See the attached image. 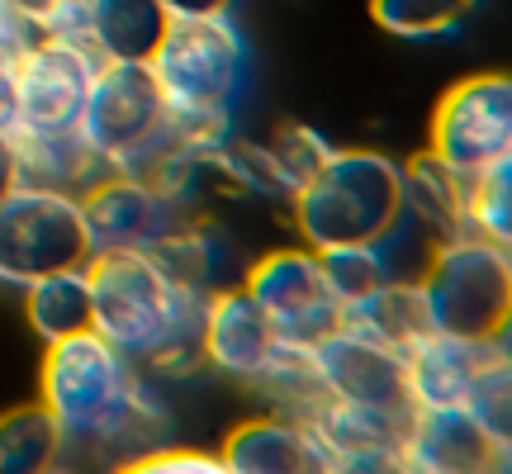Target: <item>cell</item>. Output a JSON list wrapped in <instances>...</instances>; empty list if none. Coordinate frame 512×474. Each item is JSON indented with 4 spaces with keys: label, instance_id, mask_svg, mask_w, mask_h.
<instances>
[{
    "label": "cell",
    "instance_id": "cell-1",
    "mask_svg": "<svg viewBox=\"0 0 512 474\" xmlns=\"http://www.w3.org/2000/svg\"><path fill=\"white\" fill-rule=\"evenodd\" d=\"M38 403L62 427L67 451H91L128 465L162 446V403L143 384V370L95 328L48 342L38 370Z\"/></svg>",
    "mask_w": 512,
    "mask_h": 474
},
{
    "label": "cell",
    "instance_id": "cell-2",
    "mask_svg": "<svg viewBox=\"0 0 512 474\" xmlns=\"http://www.w3.org/2000/svg\"><path fill=\"white\" fill-rule=\"evenodd\" d=\"M91 328L138 370L200 365L204 290H190L152 252H91Z\"/></svg>",
    "mask_w": 512,
    "mask_h": 474
},
{
    "label": "cell",
    "instance_id": "cell-3",
    "mask_svg": "<svg viewBox=\"0 0 512 474\" xmlns=\"http://www.w3.org/2000/svg\"><path fill=\"white\" fill-rule=\"evenodd\" d=\"M147 67L162 86V100L185 147H219L233 138L252 48L233 15H171Z\"/></svg>",
    "mask_w": 512,
    "mask_h": 474
},
{
    "label": "cell",
    "instance_id": "cell-4",
    "mask_svg": "<svg viewBox=\"0 0 512 474\" xmlns=\"http://www.w3.org/2000/svg\"><path fill=\"white\" fill-rule=\"evenodd\" d=\"M403 166L375 147H332L328 162L290 195L294 228L304 247H361L399 219Z\"/></svg>",
    "mask_w": 512,
    "mask_h": 474
},
{
    "label": "cell",
    "instance_id": "cell-5",
    "mask_svg": "<svg viewBox=\"0 0 512 474\" xmlns=\"http://www.w3.org/2000/svg\"><path fill=\"white\" fill-rule=\"evenodd\" d=\"M76 128L110 171L147 176V181L181 152L176 119L166 110L162 86L147 62H100Z\"/></svg>",
    "mask_w": 512,
    "mask_h": 474
},
{
    "label": "cell",
    "instance_id": "cell-6",
    "mask_svg": "<svg viewBox=\"0 0 512 474\" xmlns=\"http://www.w3.org/2000/svg\"><path fill=\"white\" fill-rule=\"evenodd\" d=\"M427 328L451 332L465 342H489L512 309V266L508 247L479 233L446 237L418 280Z\"/></svg>",
    "mask_w": 512,
    "mask_h": 474
},
{
    "label": "cell",
    "instance_id": "cell-7",
    "mask_svg": "<svg viewBox=\"0 0 512 474\" xmlns=\"http://www.w3.org/2000/svg\"><path fill=\"white\" fill-rule=\"evenodd\" d=\"M95 252L81 200L48 185H19L0 200V285L24 290L53 271L86 266Z\"/></svg>",
    "mask_w": 512,
    "mask_h": 474
},
{
    "label": "cell",
    "instance_id": "cell-8",
    "mask_svg": "<svg viewBox=\"0 0 512 474\" xmlns=\"http://www.w3.org/2000/svg\"><path fill=\"white\" fill-rule=\"evenodd\" d=\"M512 147V76L479 72L456 81L432 110L427 152L456 176H479Z\"/></svg>",
    "mask_w": 512,
    "mask_h": 474
},
{
    "label": "cell",
    "instance_id": "cell-9",
    "mask_svg": "<svg viewBox=\"0 0 512 474\" xmlns=\"http://www.w3.org/2000/svg\"><path fill=\"white\" fill-rule=\"evenodd\" d=\"M242 290L256 299V309L275 323V332L294 347H318L342 323V299L332 294L323 261L313 247H280L261 256L242 275Z\"/></svg>",
    "mask_w": 512,
    "mask_h": 474
},
{
    "label": "cell",
    "instance_id": "cell-10",
    "mask_svg": "<svg viewBox=\"0 0 512 474\" xmlns=\"http://www.w3.org/2000/svg\"><path fill=\"white\" fill-rule=\"evenodd\" d=\"M95 72H100V57L91 43L48 34L29 38L15 53L19 133H62L81 124Z\"/></svg>",
    "mask_w": 512,
    "mask_h": 474
},
{
    "label": "cell",
    "instance_id": "cell-11",
    "mask_svg": "<svg viewBox=\"0 0 512 474\" xmlns=\"http://www.w3.org/2000/svg\"><path fill=\"white\" fill-rule=\"evenodd\" d=\"M309 356H313V375L323 384V399L413 413L408 365H403V347H394V342H380L375 332L342 318L318 347H309Z\"/></svg>",
    "mask_w": 512,
    "mask_h": 474
},
{
    "label": "cell",
    "instance_id": "cell-12",
    "mask_svg": "<svg viewBox=\"0 0 512 474\" xmlns=\"http://www.w3.org/2000/svg\"><path fill=\"white\" fill-rule=\"evenodd\" d=\"M76 200H81L95 252H152L176 223H185V214L162 185L128 171H105Z\"/></svg>",
    "mask_w": 512,
    "mask_h": 474
},
{
    "label": "cell",
    "instance_id": "cell-13",
    "mask_svg": "<svg viewBox=\"0 0 512 474\" xmlns=\"http://www.w3.org/2000/svg\"><path fill=\"white\" fill-rule=\"evenodd\" d=\"M408 418L399 408H370V403L323 399L313 408L309 432L328 470L342 474H394L403 470V441H408Z\"/></svg>",
    "mask_w": 512,
    "mask_h": 474
},
{
    "label": "cell",
    "instance_id": "cell-14",
    "mask_svg": "<svg viewBox=\"0 0 512 474\" xmlns=\"http://www.w3.org/2000/svg\"><path fill=\"white\" fill-rule=\"evenodd\" d=\"M294 347L285 342L275 323L266 313L256 309V299L242 285L233 290H214L204 299V328H200V356L219 375L228 380H242V384H256L275 361L280 351Z\"/></svg>",
    "mask_w": 512,
    "mask_h": 474
},
{
    "label": "cell",
    "instance_id": "cell-15",
    "mask_svg": "<svg viewBox=\"0 0 512 474\" xmlns=\"http://www.w3.org/2000/svg\"><path fill=\"white\" fill-rule=\"evenodd\" d=\"M489 356H494L489 342H465V337H451V332L427 328L422 337H413L403 347L413 408H465Z\"/></svg>",
    "mask_w": 512,
    "mask_h": 474
},
{
    "label": "cell",
    "instance_id": "cell-16",
    "mask_svg": "<svg viewBox=\"0 0 512 474\" xmlns=\"http://www.w3.org/2000/svg\"><path fill=\"white\" fill-rule=\"evenodd\" d=\"M494 465V441L470 408H413L403 470L418 474H475Z\"/></svg>",
    "mask_w": 512,
    "mask_h": 474
},
{
    "label": "cell",
    "instance_id": "cell-17",
    "mask_svg": "<svg viewBox=\"0 0 512 474\" xmlns=\"http://www.w3.org/2000/svg\"><path fill=\"white\" fill-rule=\"evenodd\" d=\"M223 474H323L328 460L304 418H252L223 441Z\"/></svg>",
    "mask_w": 512,
    "mask_h": 474
},
{
    "label": "cell",
    "instance_id": "cell-18",
    "mask_svg": "<svg viewBox=\"0 0 512 474\" xmlns=\"http://www.w3.org/2000/svg\"><path fill=\"white\" fill-rule=\"evenodd\" d=\"M166 24V0H86V38L100 62H147Z\"/></svg>",
    "mask_w": 512,
    "mask_h": 474
},
{
    "label": "cell",
    "instance_id": "cell-19",
    "mask_svg": "<svg viewBox=\"0 0 512 474\" xmlns=\"http://www.w3.org/2000/svg\"><path fill=\"white\" fill-rule=\"evenodd\" d=\"M19 147V171L29 185H48V190H67L81 195L91 181H100L110 166L91 152L81 138V128H62V133H15Z\"/></svg>",
    "mask_w": 512,
    "mask_h": 474
},
{
    "label": "cell",
    "instance_id": "cell-20",
    "mask_svg": "<svg viewBox=\"0 0 512 474\" xmlns=\"http://www.w3.org/2000/svg\"><path fill=\"white\" fill-rule=\"evenodd\" d=\"M465 190H470V181L456 176L451 166H441L432 152H418L403 166V209L418 214L441 242L456 233H470L465 228Z\"/></svg>",
    "mask_w": 512,
    "mask_h": 474
},
{
    "label": "cell",
    "instance_id": "cell-21",
    "mask_svg": "<svg viewBox=\"0 0 512 474\" xmlns=\"http://www.w3.org/2000/svg\"><path fill=\"white\" fill-rule=\"evenodd\" d=\"M24 313L43 342H62V337L86 332L91 328V275H86V266L53 271L34 285H24Z\"/></svg>",
    "mask_w": 512,
    "mask_h": 474
},
{
    "label": "cell",
    "instance_id": "cell-22",
    "mask_svg": "<svg viewBox=\"0 0 512 474\" xmlns=\"http://www.w3.org/2000/svg\"><path fill=\"white\" fill-rule=\"evenodd\" d=\"M62 460L67 441L43 403H19L0 413V474H48Z\"/></svg>",
    "mask_w": 512,
    "mask_h": 474
},
{
    "label": "cell",
    "instance_id": "cell-23",
    "mask_svg": "<svg viewBox=\"0 0 512 474\" xmlns=\"http://www.w3.org/2000/svg\"><path fill=\"white\" fill-rule=\"evenodd\" d=\"M347 323L375 332L380 342H394V347H408L413 337L427 332V309H422V294L413 280H384L366 299H356L342 309Z\"/></svg>",
    "mask_w": 512,
    "mask_h": 474
},
{
    "label": "cell",
    "instance_id": "cell-24",
    "mask_svg": "<svg viewBox=\"0 0 512 474\" xmlns=\"http://www.w3.org/2000/svg\"><path fill=\"white\" fill-rule=\"evenodd\" d=\"M475 10L479 0H370V19L384 34L413 38V43L460 34L475 19Z\"/></svg>",
    "mask_w": 512,
    "mask_h": 474
},
{
    "label": "cell",
    "instance_id": "cell-25",
    "mask_svg": "<svg viewBox=\"0 0 512 474\" xmlns=\"http://www.w3.org/2000/svg\"><path fill=\"white\" fill-rule=\"evenodd\" d=\"M465 228L489 237L498 247H512V147L489 162L479 176H470L465 190Z\"/></svg>",
    "mask_w": 512,
    "mask_h": 474
},
{
    "label": "cell",
    "instance_id": "cell-26",
    "mask_svg": "<svg viewBox=\"0 0 512 474\" xmlns=\"http://www.w3.org/2000/svg\"><path fill=\"white\" fill-rule=\"evenodd\" d=\"M465 408L475 413V422L489 432L494 446H512V365L489 356V365L479 370L475 394H470Z\"/></svg>",
    "mask_w": 512,
    "mask_h": 474
},
{
    "label": "cell",
    "instance_id": "cell-27",
    "mask_svg": "<svg viewBox=\"0 0 512 474\" xmlns=\"http://www.w3.org/2000/svg\"><path fill=\"white\" fill-rule=\"evenodd\" d=\"M318 261H323V275H328L332 294L342 299V309L366 299L375 285H384V266L370 242H361V247H328V252H318Z\"/></svg>",
    "mask_w": 512,
    "mask_h": 474
},
{
    "label": "cell",
    "instance_id": "cell-28",
    "mask_svg": "<svg viewBox=\"0 0 512 474\" xmlns=\"http://www.w3.org/2000/svg\"><path fill=\"white\" fill-rule=\"evenodd\" d=\"M128 470L138 474H223V460L209 451H171V446H152L138 460H128Z\"/></svg>",
    "mask_w": 512,
    "mask_h": 474
},
{
    "label": "cell",
    "instance_id": "cell-29",
    "mask_svg": "<svg viewBox=\"0 0 512 474\" xmlns=\"http://www.w3.org/2000/svg\"><path fill=\"white\" fill-rule=\"evenodd\" d=\"M0 133H19V86H15V57H0Z\"/></svg>",
    "mask_w": 512,
    "mask_h": 474
},
{
    "label": "cell",
    "instance_id": "cell-30",
    "mask_svg": "<svg viewBox=\"0 0 512 474\" xmlns=\"http://www.w3.org/2000/svg\"><path fill=\"white\" fill-rule=\"evenodd\" d=\"M29 38H38L34 24H29V19H19L15 10H10V5L0 0V57H15L19 48L29 43Z\"/></svg>",
    "mask_w": 512,
    "mask_h": 474
},
{
    "label": "cell",
    "instance_id": "cell-31",
    "mask_svg": "<svg viewBox=\"0 0 512 474\" xmlns=\"http://www.w3.org/2000/svg\"><path fill=\"white\" fill-rule=\"evenodd\" d=\"M19 185H24V171H19L15 133H0V200H10Z\"/></svg>",
    "mask_w": 512,
    "mask_h": 474
},
{
    "label": "cell",
    "instance_id": "cell-32",
    "mask_svg": "<svg viewBox=\"0 0 512 474\" xmlns=\"http://www.w3.org/2000/svg\"><path fill=\"white\" fill-rule=\"evenodd\" d=\"M238 0H166L171 15H233Z\"/></svg>",
    "mask_w": 512,
    "mask_h": 474
},
{
    "label": "cell",
    "instance_id": "cell-33",
    "mask_svg": "<svg viewBox=\"0 0 512 474\" xmlns=\"http://www.w3.org/2000/svg\"><path fill=\"white\" fill-rule=\"evenodd\" d=\"M489 351H494L498 361H508V365H512V309L503 313V323H498V332L489 337Z\"/></svg>",
    "mask_w": 512,
    "mask_h": 474
},
{
    "label": "cell",
    "instance_id": "cell-34",
    "mask_svg": "<svg viewBox=\"0 0 512 474\" xmlns=\"http://www.w3.org/2000/svg\"><path fill=\"white\" fill-rule=\"evenodd\" d=\"M5 5H10L19 19H29V24H34V34H38V19L53 10V0H5Z\"/></svg>",
    "mask_w": 512,
    "mask_h": 474
},
{
    "label": "cell",
    "instance_id": "cell-35",
    "mask_svg": "<svg viewBox=\"0 0 512 474\" xmlns=\"http://www.w3.org/2000/svg\"><path fill=\"white\" fill-rule=\"evenodd\" d=\"M508 266H512V247H508Z\"/></svg>",
    "mask_w": 512,
    "mask_h": 474
}]
</instances>
